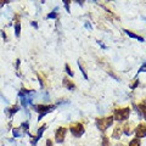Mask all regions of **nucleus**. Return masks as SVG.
<instances>
[{"mask_svg":"<svg viewBox=\"0 0 146 146\" xmlns=\"http://www.w3.org/2000/svg\"><path fill=\"white\" fill-rule=\"evenodd\" d=\"M130 115V107H122V108H116L113 111V119L117 122H124L128 119Z\"/></svg>","mask_w":146,"mask_h":146,"instance_id":"obj_1","label":"nucleus"},{"mask_svg":"<svg viewBox=\"0 0 146 146\" xmlns=\"http://www.w3.org/2000/svg\"><path fill=\"white\" fill-rule=\"evenodd\" d=\"M34 110L36 112L39 113V117H38V121H40L42 118L46 115V113L49 112H51L52 110H55V105H43V104H40V105H35V106H33Z\"/></svg>","mask_w":146,"mask_h":146,"instance_id":"obj_2","label":"nucleus"},{"mask_svg":"<svg viewBox=\"0 0 146 146\" xmlns=\"http://www.w3.org/2000/svg\"><path fill=\"white\" fill-rule=\"evenodd\" d=\"M70 131L74 138H80V136L85 133V128L82 123L76 122V123H72L70 125Z\"/></svg>","mask_w":146,"mask_h":146,"instance_id":"obj_3","label":"nucleus"},{"mask_svg":"<svg viewBox=\"0 0 146 146\" xmlns=\"http://www.w3.org/2000/svg\"><path fill=\"white\" fill-rule=\"evenodd\" d=\"M67 128L66 127H58L56 131H55V141L57 144H62L65 141V138H66V134H67Z\"/></svg>","mask_w":146,"mask_h":146,"instance_id":"obj_4","label":"nucleus"},{"mask_svg":"<svg viewBox=\"0 0 146 146\" xmlns=\"http://www.w3.org/2000/svg\"><path fill=\"white\" fill-rule=\"evenodd\" d=\"M135 138L138 139H141L144 138V136H146V124L145 123H140V124H138V127H135Z\"/></svg>","mask_w":146,"mask_h":146,"instance_id":"obj_5","label":"nucleus"},{"mask_svg":"<svg viewBox=\"0 0 146 146\" xmlns=\"http://www.w3.org/2000/svg\"><path fill=\"white\" fill-rule=\"evenodd\" d=\"M134 130H135V127H134V123H131V122H125L124 124L122 125L123 134H125L127 136H129Z\"/></svg>","mask_w":146,"mask_h":146,"instance_id":"obj_6","label":"nucleus"},{"mask_svg":"<svg viewBox=\"0 0 146 146\" xmlns=\"http://www.w3.org/2000/svg\"><path fill=\"white\" fill-rule=\"evenodd\" d=\"M95 123H96V127L100 131H102V133H105L108 128L106 125V121H105V117H101V118H96V121H95Z\"/></svg>","mask_w":146,"mask_h":146,"instance_id":"obj_7","label":"nucleus"},{"mask_svg":"<svg viewBox=\"0 0 146 146\" xmlns=\"http://www.w3.org/2000/svg\"><path fill=\"white\" fill-rule=\"evenodd\" d=\"M62 85L65 86L66 89H68V90H74L76 89V84L73 83V82L68 78V77H65V78L62 79Z\"/></svg>","mask_w":146,"mask_h":146,"instance_id":"obj_8","label":"nucleus"},{"mask_svg":"<svg viewBox=\"0 0 146 146\" xmlns=\"http://www.w3.org/2000/svg\"><path fill=\"white\" fill-rule=\"evenodd\" d=\"M18 111H20V106H18V105H13V106L6 108V113H7V116L10 118L15 115V113H17Z\"/></svg>","mask_w":146,"mask_h":146,"instance_id":"obj_9","label":"nucleus"},{"mask_svg":"<svg viewBox=\"0 0 146 146\" xmlns=\"http://www.w3.org/2000/svg\"><path fill=\"white\" fill-rule=\"evenodd\" d=\"M122 134H123V131H122V125H118V127H116L115 129H113L112 138H113V139H119Z\"/></svg>","mask_w":146,"mask_h":146,"instance_id":"obj_10","label":"nucleus"},{"mask_svg":"<svg viewBox=\"0 0 146 146\" xmlns=\"http://www.w3.org/2000/svg\"><path fill=\"white\" fill-rule=\"evenodd\" d=\"M124 32L127 33V35H129V36H130V38H133V39H138L139 42H144V38H143V36H140V35H138V34L133 33V32H130L129 29H124Z\"/></svg>","mask_w":146,"mask_h":146,"instance_id":"obj_11","label":"nucleus"},{"mask_svg":"<svg viewBox=\"0 0 146 146\" xmlns=\"http://www.w3.org/2000/svg\"><path fill=\"white\" fill-rule=\"evenodd\" d=\"M15 35H16V38H20L21 36V21L15 23Z\"/></svg>","mask_w":146,"mask_h":146,"instance_id":"obj_12","label":"nucleus"},{"mask_svg":"<svg viewBox=\"0 0 146 146\" xmlns=\"http://www.w3.org/2000/svg\"><path fill=\"white\" fill-rule=\"evenodd\" d=\"M105 121H106V125H107V128L112 127L113 122H115V119H113V116H108V117H105Z\"/></svg>","mask_w":146,"mask_h":146,"instance_id":"obj_13","label":"nucleus"},{"mask_svg":"<svg viewBox=\"0 0 146 146\" xmlns=\"http://www.w3.org/2000/svg\"><path fill=\"white\" fill-rule=\"evenodd\" d=\"M140 145H141L140 139L134 138V139H131V140H130V143H129V145H128V146H140Z\"/></svg>","mask_w":146,"mask_h":146,"instance_id":"obj_14","label":"nucleus"},{"mask_svg":"<svg viewBox=\"0 0 146 146\" xmlns=\"http://www.w3.org/2000/svg\"><path fill=\"white\" fill-rule=\"evenodd\" d=\"M101 146H111L110 145V140L106 135H102V138H101Z\"/></svg>","mask_w":146,"mask_h":146,"instance_id":"obj_15","label":"nucleus"},{"mask_svg":"<svg viewBox=\"0 0 146 146\" xmlns=\"http://www.w3.org/2000/svg\"><path fill=\"white\" fill-rule=\"evenodd\" d=\"M12 135L15 136V138H20V136L22 135L21 128H13V129H12Z\"/></svg>","mask_w":146,"mask_h":146,"instance_id":"obj_16","label":"nucleus"},{"mask_svg":"<svg viewBox=\"0 0 146 146\" xmlns=\"http://www.w3.org/2000/svg\"><path fill=\"white\" fill-rule=\"evenodd\" d=\"M45 129H46V124H43L38 129V134H36V136H38V138H42L43 134H44V131H45Z\"/></svg>","mask_w":146,"mask_h":146,"instance_id":"obj_17","label":"nucleus"},{"mask_svg":"<svg viewBox=\"0 0 146 146\" xmlns=\"http://www.w3.org/2000/svg\"><path fill=\"white\" fill-rule=\"evenodd\" d=\"M65 70H66V72L68 73V76H70V77H73V76H74V73H73V71L71 70V66L68 65V63H66V65H65Z\"/></svg>","mask_w":146,"mask_h":146,"instance_id":"obj_18","label":"nucleus"},{"mask_svg":"<svg viewBox=\"0 0 146 146\" xmlns=\"http://www.w3.org/2000/svg\"><path fill=\"white\" fill-rule=\"evenodd\" d=\"M48 18H49V20H51V18H57V12L54 10L52 12L48 13Z\"/></svg>","mask_w":146,"mask_h":146,"instance_id":"obj_19","label":"nucleus"},{"mask_svg":"<svg viewBox=\"0 0 146 146\" xmlns=\"http://www.w3.org/2000/svg\"><path fill=\"white\" fill-rule=\"evenodd\" d=\"M78 66H79V70H80V72L83 73V76H84V79H88V74L85 73V71H84V67L80 65V62H78Z\"/></svg>","mask_w":146,"mask_h":146,"instance_id":"obj_20","label":"nucleus"},{"mask_svg":"<svg viewBox=\"0 0 146 146\" xmlns=\"http://www.w3.org/2000/svg\"><path fill=\"white\" fill-rule=\"evenodd\" d=\"M20 128H21V129L27 130V129L29 128V122H23V123H22V124L20 125Z\"/></svg>","mask_w":146,"mask_h":146,"instance_id":"obj_21","label":"nucleus"},{"mask_svg":"<svg viewBox=\"0 0 146 146\" xmlns=\"http://www.w3.org/2000/svg\"><path fill=\"white\" fill-rule=\"evenodd\" d=\"M138 85H139V80H138V79H135L133 83L130 84V89H133V90H134V89L138 88Z\"/></svg>","mask_w":146,"mask_h":146,"instance_id":"obj_22","label":"nucleus"},{"mask_svg":"<svg viewBox=\"0 0 146 146\" xmlns=\"http://www.w3.org/2000/svg\"><path fill=\"white\" fill-rule=\"evenodd\" d=\"M1 35H3V38H4V40H5V42H7V35H6V33H5V32H4V31H1Z\"/></svg>","mask_w":146,"mask_h":146,"instance_id":"obj_23","label":"nucleus"},{"mask_svg":"<svg viewBox=\"0 0 146 146\" xmlns=\"http://www.w3.org/2000/svg\"><path fill=\"white\" fill-rule=\"evenodd\" d=\"M20 63H21L20 58H17V61H16V65H15V68H16V70H18V67H20Z\"/></svg>","mask_w":146,"mask_h":146,"instance_id":"obj_24","label":"nucleus"},{"mask_svg":"<svg viewBox=\"0 0 146 146\" xmlns=\"http://www.w3.org/2000/svg\"><path fill=\"white\" fill-rule=\"evenodd\" d=\"M143 71H146V63H144V65L141 66V68L139 70V72H143Z\"/></svg>","mask_w":146,"mask_h":146,"instance_id":"obj_25","label":"nucleus"},{"mask_svg":"<svg viewBox=\"0 0 146 146\" xmlns=\"http://www.w3.org/2000/svg\"><path fill=\"white\" fill-rule=\"evenodd\" d=\"M46 146H52V140L48 139V140H46Z\"/></svg>","mask_w":146,"mask_h":146,"instance_id":"obj_26","label":"nucleus"},{"mask_svg":"<svg viewBox=\"0 0 146 146\" xmlns=\"http://www.w3.org/2000/svg\"><path fill=\"white\" fill-rule=\"evenodd\" d=\"M32 26H33V27H34V28H35V29H38V23H36V22H35V21H33V22H32Z\"/></svg>","mask_w":146,"mask_h":146,"instance_id":"obj_27","label":"nucleus"},{"mask_svg":"<svg viewBox=\"0 0 146 146\" xmlns=\"http://www.w3.org/2000/svg\"><path fill=\"white\" fill-rule=\"evenodd\" d=\"M115 146H125V145H123V144H116Z\"/></svg>","mask_w":146,"mask_h":146,"instance_id":"obj_28","label":"nucleus"},{"mask_svg":"<svg viewBox=\"0 0 146 146\" xmlns=\"http://www.w3.org/2000/svg\"><path fill=\"white\" fill-rule=\"evenodd\" d=\"M4 4H6V3H1V1H0V7H1V6L4 5Z\"/></svg>","mask_w":146,"mask_h":146,"instance_id":"obj_29","label":"nucleus"},{"mask_svg":"<svg viewBox=\"0 0 146 146\" xmlns=\"http://www.w3.org/2000/svg\"><path fill=\"white\" fill-rule=\"evenodd\" d=\"M143 117H144V119L146 121V113H145V115H143Z\"/></svg>","mask_w":146,"mask_h":146,"instance_id":"obj_30","label":"nucleus"}]
</instances>
